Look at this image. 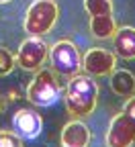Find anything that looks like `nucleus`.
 Instances as JSON below:
<instances>
[{
  "label": "nucleus",
  "instance_id": "423d86ee",
  "mask_svg": "<svg viewBox=\"0 0 135 147\" xmlns=\"http://www.w3.org/2000/svg\"><path fill=\"white\" fill-rule=\"evenodd\" d=\"M47 57H49V47L41 37H29V39H25L21 43V47H18L16 55H14L16 65L23 67L25 71L41 69V65H45Z\"/></svg>",
  "mask_w": 135,
  "mask_h": 147
},
{
  "label": "nucleus",
  "instance_id": "f257e3e1",
  "mask_svg": "<svg viewBox=\"0 0 135 147\" xmlns=\"http://www.w3.org/2000/svg\"><path fill=\"white\" fill-rule=\"evenodd\" d=\"M66 108L74 117H88L94 113L96 102H98V84L94 82L88 74H76L70 78L66 86Z\"/></svg>",
  "mask_w": 135,
  "mask_h": 147
},
{
  "label": "nucleus",
  "instance_id": "7ed1b4c3",
  "mask_svg": "<svg viewBox=\"0 0 135 147\" xmlns=\"http://www.w3.org/2000/svg\"><path fill=\"white\" fill-rule=\"evenodd\" d=\"M60 98V82L55 71L37 69L33 80L27 86V100L35 106H51Z\"/></svg>",
  "mask_w": 135,
  "mask_h": 147
},
{
  "label": "nucleus",
  "instance_id": "9d476101",
  "mask_svg": "<svg viewBox=\"0 0 135 147\" xmlns=\"http://www.w3.org/2000/svg\"><path fill=\"white\" fill-rule=\"evenodd\" d=\"M90 143V129L86 123L72 121L62 131V147H88Z\"/></svg>",
  "mask_w": 135,
  "mask_h": 147
},
{
  "label": "nucleus",
  "instance_id": "f03ea898",
  "mask_svg": "<svg viewBox=\"0 0 135 147\" xmlns=\"http://www.w3.org/2000/svg\"><path fill=\"white\" fill-rule=\"evenodd\" d=\"M57 14H60V10H57L55 0H35L27 8L25 31L29 33V37L47 35L57 21Z\"/></svg>",
  "mask_w": 135,
  "mask_h": 147
},
{
  "label": "nucleus",
  "instance_id": "2eb2a0df",
  "mask_svg": "<svg viewBox=\"0 0 135 147\" xmlns=\"http://www.w3.org/2000/svg\"><path fill=\"white\" fill-rule=\"evenodd\" d=\"M123 113H125L129 119L135 121V94H133L131 98H127V102H125V106H123Z\"/></svg>",
  "mask_w": 135,
  "mask_h": 147
},
{
  "label": "nucleus",
  "instance_id": "39448f33",
  "mask_svg": "<svg viewBox=\"0 0 135 147\" xmlns=\"http://www.w3.org/2000/svg\"><path fill=\"white\" fill-rule=\"evenodd\" d=\"M49 59H51L53 71L60 76L72 78L82 69V55L70 39H62L53 47H49Z\"/></svg>",
  "mask_w": 135,
  "mask_h": 147
},
{
  "label": "nucleus",
  "instance_id": "dca6fc26",
  "mask_svg": "<svg viewBox=\"0 0 135 147\" xmlns=\"http://www.w3.org/2000/svg\"><path fill=\"white\" fill-rule=\"evenodd\" d=\"M6 2H10V0H0V4H6Z\"/></svg>",
  "mask_w": 135,
  "mask_h": 147
},
{
  "label": "nucleus",
  "instance_id": "9b49d317",
  "mask_svg": "<svg viewBox=\"0 0 135 147\" xmlns=\"http://www.w3.org/2000/svg\"><path fill=\"white\" fill-rule=\"evenodd\" d=\"M113 53L123 59H135V29L121 27L113 35Z\"/></svg>",
  "mask_w": 135,
  "mask_h": 147
},
{
  "label": "nucleus",
  "instance_id": "4468645a",
  "mask_svg": "<svg viewBox=\"0 0 135 147\" xmlns=\"http://www.w3.org/2000/svg\"><path fill=\"white\" fill-rule=\"evenodd\" d=\"M0 147H23V137L12 131H0Z\"/></svg>",
  "mask_w": 135,
  "mask_h": 147
},
{
  "label": "nucleus",
  "instance_id": "20e7f679",
  "mask_svg": "<svg viewBox=\"0 0 135 147\" xmlns=\"http://www.w3.org/2000/svg\"><path fill=\"white\" fill-rule=\"evenodd\" d=\"M84 10L90 16V33L96 39H113L117 31L113 16V0H84Z\"/></svg>",
  "mask_w": 135,
  "mask_h": 147
},
{
  "label": "nucleus",
  "instance_id": "f8f14e48",
  "mask_svg": "<svg viewBox=\"0 0 135 147\" xmlns=\"http://www.w3.org/2000/svg\"><path fill=\"white\" fill-rule=\"evenodd\" d=\"M111 90L117 96L131 98L135 94V76L129 69H115L111 74Z\"/></svg>",
  "mask_w": 135,
  "mask_h": 147
},
{
  "label": "nucleus",
  "instance_id": "6e6552de",
  "mask_svg": "<svg viewBox=\"0 0 135 147\" xmlns=\"http://www.w3.org/2000/svg\"><path fill=\"white\" fill-rule=\"evenodd\" d=\"M135 143V121L129 119L123 110L115 115L109 131H107V147H133Z\"/></svg>",
  "mask_w": 135,
  "mask_h": 147
},
{
  "label": "nucleus",
  "instance_id": "0eeeda50",
  "mask_svg": "<svg viewBox=\"0 0 135 147\" xmlns=\"http://www.w3.org/2000/svg\"><path fill=\"white\" fill-rule=\"evenodd\" d=\"M82 69L92 78H104L117 69V55L104 47H90L82 55Z\"/></svg>",
  "mask_w": 135,
  "mask_h": 147
},
{
  "label": "nucleus",
  "instance_id": "ddd939ff",
  "mask_svg": "<svg viewBox=\"0 0 135 147\" xmlns=\"http://www.w3.org/2000/svg\"><path fill=\"white\" fill-rule=\"evenodd\" d=\"M16 59H14V53L6 47H0V78L8 76V74L14 69Z\"/></svg>",
  "mask_w": 135,
  "mask_h": 147
},
{
  "label": "nucleus",
  "instance_id": "1a4fd4ad",
  "mask_svg": "<svg viewBox=\"0 0 135 147\" xmlns=\"http://www.w3.org/2000/svg\"><path fill=\"white\" fill-rule=\"evenodd\" d=\"M12 125H14V133L25 137V139H37L41 135V129H43L41 117L35 110H29V108L18 110L12 119Z\"/></svg>",
  "mask_w": 135,
  "mask_h": 147
}]
</instances>
